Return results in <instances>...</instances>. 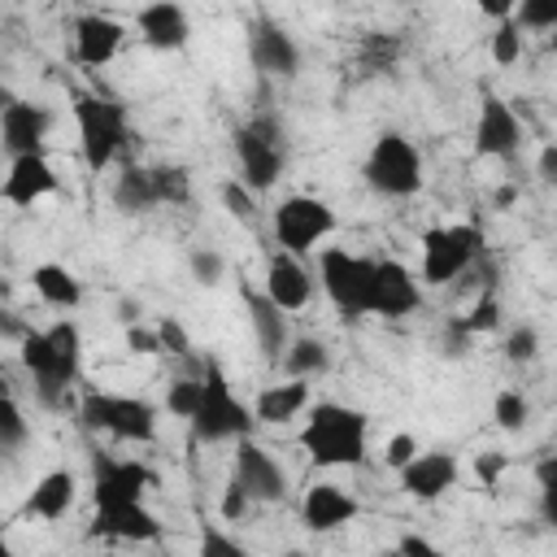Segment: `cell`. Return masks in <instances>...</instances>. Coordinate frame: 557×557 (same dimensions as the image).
I'll use <instances>...</instances> for the list:
<instances>
[{"instance_id":"6da1fadb","label":"cell","mask_w":557,"mask_h":557,"mask_svg":"<svg viewBox=\"0 0 557 557\" xmlns=\"http://www.w3.org/2000/svg\"><path fill=\"white\" fill-rule=\"evenodd\" d=\"M17 348H22V366L30 370L44 405H65L70 387L78 379V366H83V335H78V326L70 318H61L48 331H26Z\"/></svg>"},{"instance_id":"7a4b0ae2","label":"cell","mask_w":557,"mask_h":557,"mask_svg":"<svg viewBox=\"0 0 557 557\" xmlns=\"http://www.w3.org/2000/svg\"><path fill=\"white\" fill-rule=\"evenodd\" d=\"M300 448L313 457V466H361L370 448V418L339 400H313Z\"/></svg>"},{"instance_id":"3957f363","label":"cell","mask_w":557,"mask_h":557,"mask_svg":"<svg viewBox=\"0 0 557 557\" xmlns=\"http://www.w3.org/2000/svg\"><path fill=\"white\" fill-rule=\"evenodd\" d=\"M74 126H78V148L91 174H100L104 165L117 161V152L126 148L131 131H126V109L109 96L96 91H74Z\"/></svg>"},{"instance_id":"277c9868","label":"cell","mask_w":557,"mask_h":557,"mask_svg":"<svg viewBox=\"0 0 557 557\" xmlns=\"http://www.w3.org/2000/svg\"><path fill=\"white\" fill-rule=\"evenodd\" d=\"M78 418L87 431L126 440V444H148L157 435V405L144 396H117V392H87L78 400Z\"/></svg>"},{"instance_id":"5b68a950","label":"cell","mask_w":557,"mask_h":557,"mask_svg":"<svg viewBox=\"0 0 557 557\" xmlns=\"http://www.w3.org/2000/svg\"><path fill=\"white\" fill-rule=\"evenodd\" d=\"M235 157H239V183L257 196V191H270L283 174V126L278 117L270 113H257L248 117L239 131H235Z\"/></svg>"},{"instance_id":"8992f818","label":"cell","mask_w":557,"mask_h":557,"mask_svg":"<svg viewBox=\"0 0 557 557\" xmlns=\"http://www.w3.org/2000/svg\"><path fill=\"white\" fill-rule=\"evenodd\" d=\"M191 435L200 444H222V440H244L252 431V409L231 392V383L222 379V370L209 366V374L200 379V405L187 418Z\"/></svg>"},{"instance_id":"52a82bcc","label":"cell","mask_w":557,"mask_h":557,"mask_svg":"<svg viewBox=\"0 0 557 557\" xmlns=\"http://www.w3.org/2000/svg\"><path fill=\"white\" fill-rule=\"evenodd\" d=\"M366 183L379 191V196H392V200H405L422 187V157L413 148V139H405L400 131H383L366 157Z\"/></svg>"},{"instance_id":"ba28073f","label":"cell","mask_w":557,"mask_h":557,"mask_svg":"<svg viewBox=\"0 0 557 557\" xmlns=\"http://www.w3.org/2000/svg\"><path fill=\"white\" fill-rule=\"evenodd\" d=\"M483 252V231L474 222H453V226H435L422 235V283L444 287L453 278H461Z\"/></svg>"},{"instance_id":"9c48e42d","label":"cell","mask_w":557,"mask_h":557,"mask_svg":"<svg viewBox=\"0 0 557 557\" xmlns=\"http://www.w3.org/2000/svg\"><path fill=\"white\" fill-rule=\"evenodd\" d=\"M318 283L331 296V305L348 318L370 313V292H374V261L357 257L348 248H322L318 257Z\"/></svg>"},{"instance_id":"30bf717a","label":"cell","mask_w":557,"mask_h":557,"mask_svg":"<svg viewBox=\"0 0 557 557\" xmlns=\"http://www.w3.org/2000/svg\"><path fill=\"white\" fill-rule=\"evenodd\" d=\"M331 231H335V213H331V205L318 200V196H287V200H278V209H274V239H278L283 252H292V257L309 252V248L322 244Z\"/></svg>"},{"instance_id":"8fae6325","label":"cell","mask_w":557,"mask_h":557,"mask_svg":"<svg viewBox=\"0 0 557 557\" xmlns=\"http://www.w3.org/2000/svg\"><path fill=\"white\" fill-rule=\"evenodd\" d=\"M239 487H244V496L252 500V505H274V500H283L287 496V474H283V466L257 444V440H239V448H235V474H231Z\"/></svg>"},{"instance_id":"7c38bea8","label":"cell","mask_w":557,"mask_h":557,"mask_svg":"<svg viewBox=\"0 0 557 557\" xmlns=\"http://www.w3.org/2000/svg\"><path fill=\"white\" fill-rule=\"evenodd\" d=\"M52 131V113L44 104H30V100H9L0 104V148L13 157H39L44 152V139Z\"/></svg>"},{"instance_id":"4fadbf2b","label":"cell","mask_w":557,"mask_h":557,"mask_svg":"<svg viewBox=\"0 0 557 557\" xmlns=\"http://www.w3.org/2000/svg\"><path fill=\"white\" fill-rule=\"evenodd\" d=\"M248 61L261 70V74H270V78H296V70H300V48H296V39L287 35V26H278L274 17H252V26H248Z\"/></svg>"},{"instance_id":"5bb4252c","label":"cell","mask_w":557,"mask_h":557,"mask_svg":"<svg viewBox=\"0 0 557 557\" xmlns=\"http://www.w3.org/2000/svg\"><path fill=\"white\" fill-rule=\"evenodd\" d=\"M152 487V470L144 461H117V457H96V479H91V500L100 505H139L144 492Z\"/></svg>"},{"instance_id":"9a60e30c","label":"cell","mask_w":557,"mask_h":557,"mask_svg":"<svg viewBox=\"0 0 557 557\" xmlns=\"http://www.w3.org/2000/svg\"><path fill=\"white\" fill-rule=\"evenodd\" d=\"M518 144H522V122H518L513 104L487 91L483 104H479V122H474V152L505 161V157L518 152Z\"/></svg>"},{"instance_id":"2e32d148","label":"cell","mask_w":557,"mask_h":557,"mask_svg":"<svg viewBox=\"0 0 557 557\" xmlns=\"http://www.w3.org/2000/svg\"><path fill=\"white\" fill-rule=\"evenodd\" d=\"M57 187H61V178H57V170H52V161L44 152L39 157H13L9 174L0 183V200H9L17 209H30V205L57 196Z\"/></svg>"},{"instance_id":"e0dca14e","label":"cell","mask_w":557,"mask_h":557,"mask_svg":"<svg viewBox=\"0 0 557 557\" xmlns=\"http://www.w3.org/2000/svg\"><path fill=\"white\" fill-rule=\"evenodd\" d=\"M418 300H422V292H418V278H413L409 265H400V261H392V257L374 261L370 313H379V318H405V313L418 309Z\"/></svg>"},{"instance_id":"ac0fdd59","label":"cell","mask_w":557,"mask_h":557,"mask_svg":"<svg viewBox=\"0 0 557 557\" xmlns=\"http://www.w3.org/2000/svg\"><path fill=\"white\" fill-rule=\"evenodd\" d=\"M91 540H126V544H148L161 535V522L157 513L139 500V505H100L91 513V527H87Z\"/></svg>"},{"instance_id":"d6986e66","label":"cell","mask_w":557,"mask_h":557,"mask_svg":"<svg viewBox=\"0 0 557 557\" xmlns=\"http://www.w3.org/2000/svg\"><path fill=\"white\" fill-rule=\"evenodd\" d=\"M261 292H265L283 313H296V309H305L309 296H313V274L300 265V257H292V252H274L270 265H265Z\"/></svg>"},{"instance_id":"ffe728a7","label":"cell","mask_w":557,"mask_h":557,"mask_svg":"<svg viewBox=\"0 0 557 557\" xmlns=\"http://www.w3.org/2000/svg\"><path fill=\"white\" fill-rule=\"evenodd\" d=\"M135 26H139V39H144L148 48H157V52H178V48L191 39V17H187V9L174 4V0L144 4L139 17H135Z\"/></svg>"},{"instance_id":"44dd1931","label":"cell","mask_w":557,"mask_h":557,"mask_svg":"<svg viewBox=\"0 0 557 557\" xmlns=\"http://www.w3.org/2000/svg\"><path fill=\"white\" fill-rule=\"evenodd\" d=\"M457 457L453 453H418L400 470V492L413 500H440L448 487H457Z\"/></svg>"},{"instance_id":"7402d4cb","label":"cell","mask_w":557,"mask_h":557,"mask_svg":"<svg viewBox=\"0 0 557 557\" xmlns=\"http://www.w3.org/2000/svg\"><path fill=\"white\" fill-rule=\"evenodd\" d=\"M357 513H361V505H357L339 483H313V487L305 492V500H300V522H305L309 531H318V535L348 527Z\"/></svg>"},{"instance_id":"603a6c76","label":"cell","mask_w":557,"mask_h":557,"mask_svg":"<svg viewBox=\"0 0 557 557\" xmlns=\"http://www.w3.org/2000/svg\"><path fill=\"white\" fill-rule=\"evenodd\" d=\"M122 39H126L122 22H113V17H104V13H78V17H74V57H78L83 65H91V70L109 65V61L117 57Z\"/></svg>"},{"instance_id":"cb8c5ba5","label":"cell","mask_w":557,"mask_h":557,"mask_svg":"<svg viewBox=\"0 0 557 557\" xmlns=\"http://www.w3.org/2000/svg\"><path fill=\"white\" fill-rule=\"evenodd\" d=\"M244 305H248V322H252V335H257V348L265 361H278L283 348H287V313L261 292V287H244Z\"/></svg>"},{"instance_id":"d4e9b609","label":"cell","mask_w":557,"mask_h":557,"mask_svg":"<svg viewBox=\"0 0 557 557\" xmlns=\"http://www.w3.org/2000/svg\"><path fill=\"white\" fill-rule=\"evenodd\" d=\"M74 496H78L74 474H70V470H48V474L30 487L26 513H30V518H44V522H57V518H65V513L74 509Z\"/></svg>"},{"instance_id":"484cf974","label":"cell","mask_w":557,"mask_h":557,"mask_svg":"<svg viewBox=\"0 0 557 557\" xmlns=\"http://www.w3.org/2000/svg\"><path fill=\"white\" fill-rule=\"evenodd\" d=\"M300 409H309V383H300V379L270 383V387L257 396V405H252V422L278 426V422H292Z\"/></svg>"},{"instance_id":"4316f807","label":"cell","mask_w":557,"mask_h":557,"mask_svg":"<svg viewBox=\"0 0 557 557\" xmlns=\"http://www.w3.org/2000/svg\"><path fill=\"white\" fill-rule=\"evenodd\" d=\"M30 283H35V292H39V300L52 305V309H78V305H83V283H78L65 265H57V261L35 265V270H30Z\"/></svg>"},{"instance_id":"83f0119b","label":"cell","mask_w":557,"mask_h":557,"mask_svg":"<svg viewBox=\"0 0 557 557\" xmlns=\"http://www.w3.org/2000/svg\"><path fill=\"white\" fill-rule=\"evenodd\" d=\"M113 205L122 209V213H152L157 209V196H152V178H148V165H135V161H126L122 165V174L113 178Z\"/></svg>"},{"instance_id":"f1b7e54d","label":"cell","mask_w":557,"mask_h":557,"mask_svg":"<svg viewBox=\"0 0 557 557\" xmlns=\"http://www.w3.org/2000/svg\"><path fill=\"white\" fill-rule=\"evenodd\" d=\"M278 361H283L287 379L309 383V379L326 374V366H331V348H326L322 339H313V335H300V339H287V348H283Z\"/></svg>"},{"instance_id":"f546056e","label":"cell","mask_w":557,"mask_h":557,"mask_svg":"<svg viewBox=\"0 0 557 557\" xmlns=\"http://www.w3.org/2000/svg\"><path fill=\"white\" fill-rule=\"evenodd\" d=\"M400 48H405L400 35H392V30H366L361 44H357V65H361V74H387V70H396Z\"/></svg>"},{"instance_id":"4dcf8cb0","label":"cell","mask_w":557,"mask_h":557,"mask_svg":"<svg viewBox=\"0 0 557 557\" xmlns=\"http://www.w3.org/2000/svg\"><path fill=\"white\" fill-rule=\"evenodd\" d=\"M157 205H187L191 200V174L183 165H148Z\"/></svg>"},{"instance_id":"1f68e13d","label":"cell","mask_w":557,"mask_h":557,"mask_svg":"<svg viewBox=\"0 0 557 557\" xmlns=\"http://www.w3.org/2000/svg\"><path fill=\"white\" fill-rule=\"evenodd\" d=\"M26 435H30V422H26L22 405H17L9 392H0V453L22 448V444H26Z\"/></svg>"},{"instance_id":"d6a6232c","label":"cell","mask_w":557,"mask_h":557,"mask_svg":"<svg viewBox=\"0 0 557 557\" xmlns=\"http://www.w3.org/2000/svg\"><path fill=\"white\" fill-rule=\"evenodd\" d=\"M453 326H457L466 339H470V335H487V331H496V326H500V300H496V296H479L474 309H470L466 318H457Z\"/></svg>"},{"instance_id":"836d02e7","label":"cell","mask_w":557,"mask_h":557,"mask_svg":"<svg viewBox=\"0 0 557 557\" xmlns=\"http://www.w3.org/2000/svg\"><path fill=\"white\" fill-rule=\"evenodd\" d=\"M487 52H492L496 65H513V61L522 57V30H518L513 17H505V22L487 35Z\"/></svg>"},{"instance_id":"e575fe53","label":"cell","mask_w":557,"mask_h":557,"mask_svg":"<svg viewBox=\"0 0 557 557\" xmlns=\"http://www.w3.org/2000/svg\"><path fill=\"white\" fill-rule=\"evenodd\" d=\"M527 396L522 392H513V387H505V392H496V405H492V418H496V426L500 431H522L527 426Z\"/></svg>"},{"instance_id":"d590c367","label":"cell","mask_w":557,"mask_h":557,"mask_svg":"<svg viewBox=\"0 0 557 557\" xmlns=\"http://www.w3.org/2000/svg\"><path fill=\"white\" fill-rule=\"evenodd\" d=\"M187 270H191V278H196L200 287H218L222 274H226V257H222L218 248H196V252L187 257Z\"/></svg>"},{"instance_id":"8d00e7d4","label":"cell","mask_w":557,"mask_h":557,"mask_svg":"<svg viewBox=\"0 0 557 557\" xmlns=\"http://www.w3.org/2000/svg\"><path fill=\"white\" fill-rule=\"evenodd\" d=\"M196 405H200V379H174L170 387H165V409L174 413V418H191L196 413Z\"/></svg>"},{"instance_id":"74e56055","label":"cell","mask_w":557,"mask_h":557,"mask_svg":"<svg viewBox=\"0 0 557 557\" xmlns=\"http://www.w3.org/2000/svg\"><path fill=\"white\" fill-rule=\"evenodd\" d=\"M196 557H248V548H244L239 540H231L226 531L205 527V531H200V548H196Z\"/></svg>"},{"instance_id":"f35d334b","label":"cell","mask_w":557,"mask_h":557,"mask_svg":"<svg viewBox=\"0 0 557 557\" xmlns=\"http://www.w3.org/2000/svg\"><path fill=\"white\" fill-rule=\"evenodd\" d=\"M218 196H222V205H226V213H231V218H244V222H248V218L257 213V196H252L239 178L222 183V191H218Z\"/></svg>"},{"instance_id":"ab89813d","label":"cell","mask_w":557,"mask_h":557,"mask_svg":"<svg viewBox=\"0 0 557 557\" xmlns=\"http://www.w3.org/2000/svg\"><path fill=\"white\" fill-rule=\"evenodd\" d=\"M513 22H518V30H522V26L548 30V26L557 22V4H531V0H522V4H513Z\"/></svg>"},{"instance_id":"60d3db41","label":"cell","mask_w":557,"mask_h":557,"mask_svg":"<svg viewBox=\"0 0 557 557\" xmlns=\"http://www.w3.org/2000/svg\"><path fill=\"white\" fill-rule=\"evenodd\" d=\"M535 352H540V331L535 326L509 331V339H505V357L509 361H535Z\"/></svg>"},{"instance_id":"b9f144b4","label":"cell","mask_w":557,"mask_h":557,"mask_svg":"<svg viewBox=\"0 0 557 557\" xmlns=\"http://www.w3.org/2000/svg\"><path fill=\"white\" fill-rule=\"evenodd\" d=\"M413 457H418V440H413L409 431H396V435L383 444V461H387L392 470H405Z\"/></svg>"},{"instance_id":"7bdbcfd3","label":"cell","mask_w":557,"mask_h":557,"mask_svg":"<svg viewBox=\"0 0 557 557\" xmlns=\"http://www.w3.org/2000/svg\"><path fill=\"white\" fill-rule=\"evenodd\" d=\"M505 470H509V453H500V448H487V453L474 457V479L487 483V487H496Z\"/></svg>"},{"instance_id":"ee69618b","label":"cell","mask_w":557,"mask_h":557,"mask_svg":"<svg viewBox=\"0 0 557 557\" xmlns=\"http://www.w3.org/2000/svg\"><path fill=\"white\" fill-rule=\"evenodd\" d=\"M157 339H161V352H174V357H183V352L191 348L187 326L174 322V318H161V322H157Z\"/></svg>"},{"instance_id":"f6af8a7d","label":"cell","mask_w":557,"mask_h":557,"mask_svg":"<svg viewBox=\"0 0 557 557\" xmlns=\"http://www.w3.org/2000/svg\"><path fill=\"white\" fill-rule=\"evenodd\" d=\"M126 348H131L135 357H152V352H161L157 326H139V322H131V326H126Z\"/></svg>"},{"instance_id":"bcb514c9","label":"cell","mask_w":557,"mask_h":557,"mask_svg":"<svg viewBox=\"0 0 557 557\" xmlns=\"http://www.w3.org/2000/svg\"><path fill=\"white\" fill-rule=\"evenodd\" d=\"M248 505H252V500H248V496H244V487L231 479V483H226V492H222V518H244V513H248Z\"/></svg>"},{"instance_id":"7dc6e473","label":"cell","mask_w":557,"mask_h":557,"mask_svg":"<svg viewBox=\"0 0 557 557\" xmlns=\"http://www.w3.org/2000/svg\"><path fill=\"white\" fill-rule=\"evenodd\" d=\"M396 557H444L426 535H400V544H396Z\"/></svg>"},{"instance_id":"c3c4849f","label":"cell","mask_w":557,"mask_h":557,"mask_svg":"<svg viewBox=\"0 0 557 557\" xmlns=\"http://www.w3.org/2000/svg\"><path fill=\"white\" fill-rule=\"evenodd\" d=\"M540 178H544V183H553V178H557V148H553V144L540 152Z\"/></svg>"},{"instance_id":"681fc988","label":"cell","mask_w":557,"mask_h":557,"mask_svg":"<svg viewBox=\"0 0 557 557\" xmlns=\"http://www.w3.org/2000/svg\"><path fill=\"white\" fill-rule=\"evenodd\" d=\"M26 331H30L26 322H17L13 313H0V335H9V339H17V344H22V335H26Z\"/></svg>"},{"instance_id":"f907efd6","label":"cell","mask_w":557,"mask_h":557,"mask_svg":"<svg viewBox=\"0 0 557 557\" xmlns=\"http://www.w3.org/2000/svg\"><path fill=\"white\" fill-rule=\"evenodd\" d=\"M496 205H500V209L513 205V187H500V191H496Z\"/></svg>"},{"instance_id":"816d5d0a","label":"cell","mask_w":557,"mask_h":557,"mask_svg":"<svg viewBox=\"0 0 557 557\" xmlns=\"http://www.w3.org/2000/svg\"><path fill=\"white\" fill-rule=\"evenodd\" d=\"M0 557H17V553H13V544H9L4 535H0Z\"/></svg>"},{"instance_id":"f5cc1de1","label":"cell","mask_w":557,"mask_h":557,"mask_svg":"<svg viewBox=\"0 0 557 557\" xmlns=\"http://www.w3.org/2000/svg\"><path fill=\"white\" fill-rule=\"evenodd\" d=\"M379 557H396V548H387V553H379Z\"/></svg>"},{"instance_id":"db71d44e","label":"cell","mask_w":557,"mask_h":557,"mask_svg":"<svg viewBox=\"0 0 557 557\" xmlns=\"http://www.w3.org/2000/svg\"><path fill=\"white\" fill-rule=\"evenodd\" d=\"M287 557H305V553H287Z\"/></svg>"}]
</instances>
